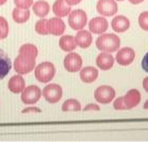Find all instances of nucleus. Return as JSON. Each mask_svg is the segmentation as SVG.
Returning a JSON list of instances; mask_svg holds the SVG:
<instances>
[{
	"label": "nucleus",
	"mask_w": 148,
	"mask_h": 142,
	"mask_svg": "<svg viewBox=\"0 0 148 142\" xmlns=\"http://www.w3.org/2000/svg\"><path fill=\"white\" fill-rule=\"evenodd\" d=\"M108 21L104 16L94 17L89 21V31L93 34H103L108 30Z\"/></svg>",
	"instance_id": "9b49d317"
},
{
	"label": "nucleus",
	"mask_w": 148,
	"mask_h": 142,
	"mask_svg": "<svg viewBox=\"0 0 148 142\" xmlns=\"http://www.w3.org/2000/svg\"><path fill=\"white\" fill-rule=\"evenodd\" d=\"M41 94H42V91L39 87L36 85H30L22 90L20 99H21V102L25 105H33L39 101Z\"/></svg>",
	"instance_id": "39448f33"
},
{
	"label": "nucleus",
	"mask_w": 148,
	"mask_h": 142,
	"mask_svg": "<svg viewBox=\"0 0 148 142\" xmlns=\"http://www.w3.org/2000/svg\"><path fill=\"white\" fill-rule=\"evenodd\" d=\"M29 112H41V110L37 107H29L22 110V114H29Z\"/></svg>",
	"instance_id": "473e14b6"
},
{
	"label": "nucleus",
	"mask_w": 148,
	"mask_h": 142,
	"mask_svg": "<svg viewBox=\"0 0 148 142\" xmlns=\"http://www.w3.org/2000/svg\"><path fill=\"white\" fill-rule=\"evenodd\" d=\"M59 48L65 51V52H72L75 48H76V41H75V37L72 35H64L60 37L58 41Z\"/></svg>",
	"instance_id": "4be33fe9"
},
{
	"label": "nucleus",
	"mask_w": 148,
	"mask_h": 142,
	"mask_svg": "<svg viewBox=\"0 0 148 142\" xmlns=\"http://www.w3.org/2000/svg\"><path fill=\"white\" fill-rule=\"evenodd\" d=\"M66 31V25L60 17H52L48 19V32L54 36L62 35Z\"/></svg>",
	"instance_id": "f8f14e48"
},
{
	"label": "nucleus",
	"mask_w": 148,
	"mask_h": 142,
	"mask_svg": "<svg viewBox=\"0 0 148 142\" xmlns=\"http://www.w3.org/2000/svg\"><path fill=\"white\" fill-rule=\"evenodd\" d=\"M66 2L68 3L69 6H76L79 2H82V0H66Z\"/></svg>",
	"instance_id": "72a5a7b5"
},
{
	"label": "nucleus",
	"mask_w": 148,
	"mask_h": 142,
	"mask_svg": "<svg viewBox=\"0 0 148 142\" xmlns=\"http://www.w3.org/2000/svg\"><path fill=\"white\" fill-rule=\"evenodd\" d=\"M124 102L126 104L127 109H132L136 107L141 102V92L138 89H130L124 96Z\"/></svg>",
	"instance_id": "dca6fc26"
},
{
	"label": "nucleus",
	"mask_w": 148,
	"mask_h": 142,
	"mask_svg": "<svg viewBox=\"0 0 148 142\" xmlns=\"http://www.w3.org/2000/svg\"><path fill=\"white\" fill-rule=\"evenodd\" d=\"M12 69V62L9 55L3 50L0 49V80H2L8 75Z\"/></svg>",
	"instance_id": "aec40b11"
},
{
	"label": "nucleus",
	"mask_w": 148,
	"mask_h": 142,
	"mask_svg": "<svg viewBox=\"0 0 148 142\" xmlns=\"http://www.w3.org/2000/svg\"><path fill=\"white\" fill-rule=\"evenodd\" d=\"M144 109H148V100L144 103Z\"/></svg>",
	"instance_id": "e433bc0d"
},
{
	"label": "nucleus",
	"mask_w": 148,
	"mask_h": 142,
	"mask_svg": "<svg viewBox=\"0 0 148 142\" xmlns=\"http://www.w3.org/2000/svg\"><path fill=\"white\" fill-rule=\"evenodd\" d=\"M139 25L142 30L148 31V12H142L140 14Z\"/></svg>",
	"instance_id": "cd10ccee"
},
{
	"label": "nucleus",
	"mask_w": 148,
	"mask_h": 142,
	"mask_svg": "<svg viewBox=\"0 0 148 142\" xmlns=\"http://www.w3.org/2000/svg\"><path fill=\"white\" fill-rule=\"evenodd\" d=\"M142 68L143 70L146 71L148 73V52L144 55V57L142 59Z\"/></svg>",
	"instance_id": "2f4dec72"
},
{
	"label": "nucleus",
	"mask_w": 148,
	"mask_h": 142,
	"mask_svg": "<svg viewBox=\"0 0 148 142\" xmlns=\"http://www.w3.org/2000/svg\"><path fill=\"white\" fill-rule=\"evenodd\" d=\"M83 66V59L79 54L75 52H70L64 59V67L68 72H77L82 69Z\"/></svg>",
	"instance_id": "6e6552de"
},
{
	"label": "nucleus",
	"mask_w": 148,
	"mask_h": 142,
	"mask_svg": "<svg viewBox=\"0 0 148 142\" xmlns=\"http://www.w3.org/2000/svg\"><path fill=\"white\" fill-rule=\"evenodd\" d=\"M62 110L64 112H69V111H79L82 110V105L79 101L76 99H68L64 102L62 106Z\"/></svg>",
	"instance_id": "393cba45"
},
{
	"label": "nucleus",
	"mask_w": 148,
	"mask_h": 142,
	"mask_svg": "<svg viewBox=\"0 0 148 142\" xmlns=\"http://www.w3.org/2000/svg\"><path fill=\"white\" fill-rule=\"evenodd\" d=\"M0 39H2V36H1V32H0Z\"/></svg>",
	"instance_id": "58836bf2"
},
{
	"label": "nucleus",
	"mask_w": 148,
	"mask_h": 142,
	"mask_svg": "<svg viewBox=\"0 0 148 142\" xmlns=\"http://www.w3.org/2000/svg\"><path fill=\"white\" fill-rule=\"evenodd\" d=\"M115 1H124V0H115Z\"/></svg>",
	"instance_id": "ea45409f"
},
{
	"label": "nucleus",
	"mask_w": 148,
	"mask_h": 142,
	"mask_svg": "<svg viewBox=\"0 0 148 142\" xmlns=\"http://www.w3.org/2000/svg\"><path fill=\"white\" fill-rule=\"evenodd\" d=\"M30 15H31V13L29 9H21V8H17V6L12 12L13 19L17 23H25L30 19Z\"/></svg>",
	"instance_id": "5701e85b"
},
{
	"label": "nucleus",
	"mask_w": 148,
	"mask_h": 142,
	"mask_svg": "<svg viewBox=\"0 0 148 142\" xmlns=\"http://www.w3.org/2000/svg\"><path fill=\"white\" fill-rule=\"evenodd\" d=\"M111 27L114 32L117 33H124L130 28V21L126 16L117 15L115 16L112 21H111Z\"/></svg>",
	"instance_id": "2eb2a0df"
},
{
	"label": "nucleus",
	"mask_w": 148,
	"mask_h": 142,
	"mask_svg": "<svg viewBox=\"0 0 148 142\" xmlns=\"http://www.w3.org/2000/svg\"><path fill=\"white\" fill-rule=\"evenodd\" d=\"M79 77L84 83H93L99 77V70L95 67H92V66L85 67V68L80 69Z\"/></svg>",
	"instance_id": "a211bd4d"
},
{
	"label": "nucleus",
	"mask_w": 148,
	"mask_h": 142,
	"mask_svg": "<svg viewBox=\"0 0 148 142\" xmlns=\"http://www.w3.org/2000/svg\"><path fill=\"white\" fill-rule=\"evenodd\" d=\"M101 108L97 104H93V103H90V104H87L85 107L83 108L84 111H99Z\"/></svg>",
	"instance_id": "7c9ffc66"
},
{
	"label": "nucleus",
	"mask_w": 148,
	"mask_h": 142,
	"mask_svg": "<svg viewBox=\"0 0 148 142\" xmlns=\"http://www.w3.org/2000/svg\"><path fill=\"white\" fill-rule=\"evenodd\" d=\"M35 77L40 83H49L54 79L56 69L51 62H42L35 67Z\"/></svg>",
	"instance_id": "f03ea898"
},
{
	"label": "nucleus",
	"mask_w": 148,
	"mask_h": 142,
	"mask_svg": "<svg viewBox=\"0 0 148 142\" xmlns=\"http://www.w3.org/2000/svg\"><path fill=\"white\" fill-rule=\"evenodd\" d=\"M42 96L47 102L55 104L62 98V88L58 84H49L42 89Z\"/></svg>",
	"instance_id": "0eeeda50"
},
{
	"label": "nucleus",
	"mask_w": 148,
	"mask_h": 142,
	"mask_svg": "<svg viewBox=\"0 0 148 142\" xmlns=\"http://www.w3.org/2000/svg\"><path fill=\"white\" fill-rule=\"evenodd\" d=\"M13 66L18 74H21V75L28 74L34 70L35 66H36V59L22 55V54H18V56L14 61Z\"/></svg>",
	"instance_id": "7ed1b4c3"
},
{
	"label": "nucleus",
	"mask_w": 148,
	"mask_h": 142,
	"mask_svg": "<svg viewBox=\"0 0 148 142\" xmlns=\"http://www.w3.org/2000/svg\"><path fill=\"white\" fill-rule=\"evenodd\" d=\"M53 13L55 14L57 17H66L71 13V6H69L66 2V0H56L54 4H53Z\"/></svg>",
	"instance_id": "6ab92c4d"
},
{
	"label": "nucleus",
	"mask_w": 148,
	"mask_h": 142,
	"mask_svg": "<svg viewBox=\"0 0 148 142\" xmlns=\"http://www.w3.org/2000/svg\"><path fill=\"white\" fill-rule=\"evenodd\" d=\"M134 57H136L134 50L129 47H124L122 49L117 50L115 61L121 66H129L134 61Z\"/></svg>",
	"instance_id": "9d476101"
},
{
	"label": "nucleus",
	"mask_w": 148,
	"mask_h": 142,
	"mask_svg": "<svg viewBox=\"0 0 148 142\" xmlns=\"http://www.w3.org/2000/svg\"><path fill=\"white\" fill-rule=\"evenodd\" d=\"M95 46L102 52H115L121 47L120 37L113 33H103L96 39Z\"/></svg>",
	"instance_id": "f257e3e1"
},
{
	"label": "nucleus",
	"mask_w": 148,
	"mask_h": 142,
	"mask_svg": "<svg viewBox=\"0 0 148 142\" xmlns=\"http://www.w3.org/2000/svg\"><path fill=\"white\" fill-rule=\"evenodd\" d=\"M8 88L11 92L13 93H21L22 90L25 88V79L22 77L21 74H16L13 75L10 79L9 83H8Z\"/></svg>",
	"instance_id": "4468645a"
},
{
	"label": "nucleus",
	"mask_w": 148,
	"mask_h": 142,
	"mask_svg": "<svg viewBox=\"0 0 148 142\" xmlns=\"http://www.w3.org/2000/svg\"><path fill=\"white\" fill-rule=\"evenodd\" d=\"M96 11L104 17L113 16L117 12V3L115 0H99L96 3Z\"/></svg>",
	"instance_id": "1a4fd4ad"
},
{
	"label": "nucleus",
	"mask_w": 148,
	"mask_h": 142,
	"mask_svg": "<svg viewBox=\"0 0 148 142\" xmlns=\"http://www.w3.org/2000/svg\"><path fill=\"white\" fill-rule=\"evenodd\" d=\"M113 108L115 110H126L127 106L125 104V102H124V97H120V98L114 100Z\"/></svg>",
	"instance_id": "c85d7f7f"
},
{
	"label": "nucleus",
	"mask_w": 148,
	"mask_h": 142,
	"mask_svg": "<svg viewBox=\"0 0 148 142\" xmlns=\"http://www.w3.org/2000/svg\"><path fill=\"white\" fill-rule=\"evenodd\" d=\"M6 1H8V0H0V6H3Z\"/></svg>",
	"instance_id": "4c0bfd02"
},
{
	"label": "nucleus",
	"mask_w": 148,
	"mask_h": 142,
	"mask_svg": "<svg viewBox=\"0 0 148 142\" xmlns=\"http://www.w3.org/2000/svg\"><path fill=\"white\" fill-rule=\"evenodd\" d=\"M0 32H1L2 39L8 37V35H9V22L2 16H0Z\"/></svg>",
	"instance_id": "bb28decb"
},
{
	"label": "nucleus",
	"mask_w": 148,
	"mask_h": 142,
	"mask_svg": "<svg viewBox=\"0 0 148 142\" xmlns=\"http://www.w3.org/2000/svg\"><path fill=\"white\" fill-rule=\"evenodd\" d=\"M143 88L145 89L146 92H148V77L143 80Z\"/></svg>",
	"instance_id": "f704fd0d"
},
{
	"label": "nucleus",
	"mask_w": 148,
	"mask_h": 142,
	"mask_svg": "<svg viewBox=\"0 0 148 142\" xmlns=\"http://www.w3.org/2000/svg\"><path fill=\"white\" fill-rule=\"evenodd\" d=\"M87 22H88V17H87V14L84 10H74V11H71V13L68 15L69 26H70V28L75 30V31L83 30L86 27Z\"/></svg>",
	"instance_id": "20e7f679"
},
{
	"label": "nucleus",
	"mask_w": 148,
	"mask_h": 142,
	"mask_svg": "<svg viewBox=\"0 0 148 142\" xmlns=\"http://www.w3.org/2000/svg\"><path fill=\"white\" fill-rule=\"evenodd\" d=\"M14 3L17 8H21V9H29L33 6L34 0H14Z\"/></svg>",
	"instance_id": "c756f323"
},
{
	"label": "nucleus",
	"mask_w": 148,
	"mask_h": 142,
	"mask_svg": "<svg viewBox=\"0 0 148 142\" xmlns=\"http://www.w3.org/2000/svg\"><path fill=\"white\" fill-rule=\"evenodd\" d=\"M115 98V90L109 85H102L94 91V99L101 104H109Z\"/></svg>",
	"instance_id": "423d86ee"
},
{
	"label": "nucleus",
	"mask_w": 148,
	"mask_h": 142,
	"mask_svg": "<svg viewBox=\"0 0 148 142\" xmlns=\"http://www.w3.org/2000/svg\"><path fill=\"white\" fill-rule=\"evenodd\" d=\"M96 66L99 67L101 70L107 71L110 70L114 65V59L111 55V53L108 52H102L96 56L95 59Z\"/></svg>",
	"instance_id": "ddd939ff"
},
{
	"label": "nucleus",
	"mask_w": 148,
	"mask_h": 142,
	"mask_svg": "<svg viewBox=\"0 0 148 142\" xmlns=\"http://www.w3.org/2000/svg\"><path fill=\"white\" fill-rule=\"evenodd\" d=\"M35 31L39 35H48V19L41 18L35 23Z\"/></svg>",
	"instance_id": "a878e982"
},
{
	"label": "nucleus",
	"mask_w": 148,
	"mask_h": 142,
	"mask_svg": "<svg viewBox=\"0 0 148 142\" xmlns=\"http://www.w3.org/2000/svg\"><path fill=\"white\" fill-rule=\"evenodd\" d=\"M75 41H76V45L82 49H87L91 46L92 43V35H91V32L86 31V30H79L77 32L76 35H75Z\"/></svg>",
	"instance_id": "f3484780"
},
{
	"label": "nucleus",
	"mask_w": 148,
	"mask_h": 142,
	"mask_svg": "<svg viewBox=\"0 0 148 142\" xmlns=\"http://www.w3.org/2000/svg\"><path fill=\"white\" fill-rule=\"evenodd\" d=\"M32 10L36 16H38L40 18H45L50 12V4L45 0H38V1L33 3Z\"/></svg>",
	"instance_id": "412c9836"
},
{
	"label": "nucleus",
	"mask_w": 148,
	"mask_h": 142,
	"mask_svg": "<svg viewBox=\"0 0 148 142\" xmlns=\"http://www.w3.org/2000/svg\"><path fill=\"white\" fill-rule=\"evenodd\" d=\"M19 54L36 59L37 55H38V49L33 43H25L19 48Z\"/></svg>",
	"instance_id": "b1692460"
},
{
	"label": "nucleus",
	"mask_w": 148,
	"mask_h": 142,
	"mask_svg": "<svg viewBox=\"0 0 148 142\" xmlns=\"http://www.w3.org/2000/svg\"><path fill=\"white\" fill-rule=\"evenodd\" d=\"M144 0H129L130 3H132V4H139V3H142Z\"/></svg>",
	"instance_id": "c9c22d12"
}]
</instances>
